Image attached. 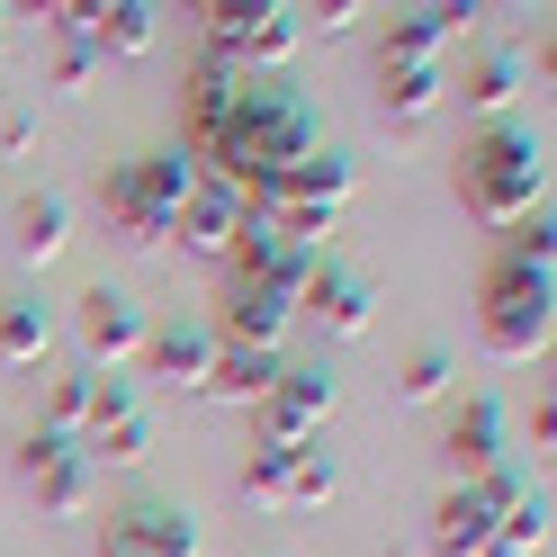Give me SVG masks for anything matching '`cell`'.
I'll use <instances>...</instances> for the list:
<instances>
[{"instance_id": "cell-15", "label": "cell", "mask_w": 557, "mask_h": 557, "mask_svg": "<svg viewBox=\"0 0 557 557\" xmlns=\"http://www.w3.org/2000/svg\"><path fill=\"white\" fill-rule=\"evenodd\" d=\"M441 468L459 476V485H476V476H495V468H504V405H495V396H468V405H449Z\"/></svg>"}, {"instance_id": "cell-12", "label": "cell", "mask_w": 557, "mask_h": 557, "mask_svg": "<svg viewBox=\"0 0 557 557\" xmlns=\"http://www.w3.org/2000/svg\"><path fill=\"white\" fill-rule=\"evenodd\" d=\"M315 261H324V252H306V243L270 234L261 216H243L234 252H225V278H234V288H278V297H297L306 278H315Z\"/></svg>"}, {"instance_id": "cell-5", "label": "cell", "mask_w": 557, "mask_h": 557, "mask_svg": "<svg viewBox=\"0 0 557 557\" xmlns=\"http://www.w3.org/2000/svg\"><path fill=\"white\" fill-rule=\"evenodd\" d=\"M189 189H198V162H189L181 145H162V153H135V162H117L99 198H109V225H117L126 243H171V225H181Z\"/></svg>"}, {"instance_id": "cell-28", "label": "cell", "mask_w": 557, "mask_h": 557, "mask_svg": "<svg viewBox=\"0 0 557 557\" xmlns=\"http://www.w3.org/2000/svg\"><path fill=\"white\" fill-rule=\"evenodd\" d=\"M99 82V54L90 46H54V90H90Z\"/></svg>"}, {"instance_id": "cell-6", "label": "cell", "mask_w": 557, "mask_h": 557, "mask_svg": "<svg viewBox=\"0 0 557 557\" xmlns=\"http://www.w3.org/2000/svg\"><path fill=\"white\" fill-rule=\"evenodd\" d=\"M306 46V10H278V0H216L207 10V63L225 73H278Z\"/></svg>"}, {"instance_id": "cell-14", "label": "cell", "mask_w": 557, "mask_h": 557, "mask_svg": "<svg viewBox=\"0 0 557 557\" xmlns=\"http://www.w3.org/2000/svg\"><path fill=\"white\" fill-rule=\"evenodd\" d=\"M99 557H198V521L181 504H126L99 531Z\"/></svg>"}, {"instance_id": "cell-25", "label": "cell", "mask_w": 557, "mask_h": 557, "mask_svg": "<svg viewBox=\"0 0 557 557\" xmlns=\"http://www.w3.org/2000/svg\"><path fill=\"white\" fill-rule=\"evenodd\" d=\"M82 423H90V369H82V377H46V423H37V432L82 441Z\"/></svg>"}, {"instance_id": "cell-26", "label": "cell", "mask_w": 557, "mask_h": 557, "mask_svg": "<svg viewBox=\"0 0 557 557\" xmlns=\"http://www.w3.org/2000/svg\"><path fill=\"white\" fill-rule=\"evenodd\" d=\"M540 548H548V504L531 495V504H512L495 521V548H485V557H540Z\"/></svg>"}, {"instance_id": "cell-30", "label": "cell", "mask_w": 557, "mask_h": 557, "mask_svg": "<svg viewBox=\"0 0 557 557\" xmlns=\"http://www.w3.org/2000/svg\"><path fill=\"white\" fill-rule=\"evenodd\" d=\"M10 18H18V10H0V27H10Z\"/></svg>"}, {"instance_id": "cell-1", "label": "cell", "mask_w": 557, "mask_h": 557, "mask_svg": "<svg viewBox=\"0 0 557 557\" xmlns=\"http://www.w3.org/2000/svg\"><path fill=\"white\" fill-rule=\"evenodd\" d=\"M181 153L207 181L261 198L278 171L324 153V117H315V99L288 90L278 73H225V63L198 54V73L181 90Z\"/></svg>"}, {"instance_id": "cell-23", "label": "cell", "mask_w": 557, "mask_h": 557, "mask_svg": "<svg viewBox=\"0 0 557 557\" xmlns=\"http://www.w3.org/2000/svg\"><path fill=\"white\" fill-rule=\"evenodd\" d=\"M468 109L485 117V126H495L504 109H512V99H521V46H476V63H468Z\"/></svg>"}, {"instance_id": "cell-8", "label": "cell", "mask_w": 557, "mask_h": 557, "mask_svg": "<svg viewBox=\"0 0 557 557\" xmlns=\"http://www.w3.org/2000/svg\"><path fill=\"white\" fill-rule=\"evenodd\" d=\"M243 495H252L261 512H315L342 495V468H333V449H270L252 441V459H243Z\"/></svg>"}, {"instance_id": "cell-17", "label": "cell", "mask_w": 557, "mask_h": 557, "mask_svg": "<svg viewBox=\"0 0 557 557\" xmlns=\"http://www.w3.org/2000/svg\"><path fill=\"white\" fill-rule=\"evenodd\" d=\"M297 324V297H278V288H234L225 278V297H216V342H252V351H278V333Z\"/></svg>"}, {"instance_id": "cell-2", "label": "cell", "mask_w": 557, "mask_h": 557, "mask_svg": "<svg viewBox=\"0 0 557 557\" xmlns=\"http://www.w3.org/2000/svg\"><path fill=\"white\" fill-rule=\"evenodd\" d=\"M548 306H557V225L531 216L504 234V252L485 261V288H476V342L485 360H540L548 351Z\"/></svg>"}, {"instance_id": "cell-22", "label": "cell", "mask_w": 557, "mask_h": 557, "mask_svg": "<svg viewBox=\"0 0 557 557\" xmlns=\"http://www.w3.org/2000/svg\"><path fill=\"white\" fill-rule=\"evenodd\" d=\"M459 37H468V10H405L387 37H377V54L387 63H441Z\"/></svg>"}, {"instance_id": "cell-16", "label": "cell", "mask_w": 557, "mask_h": 557, "mask_svg": "<svg viewBox=\"0 0 557 557\" xmlns=\"http://www.w3.org/2000/svg\"><path fill=\"white\" fill-rule=\"evenodd\" d=\"M243 216H252V207H243V189H225V181H207L198 171V189H189V207H181V252H198V261H225L234 252V234H243Z\"/></svg>"}, {"instance_id": "cell-3", "label": "cell", "mask_w": 557, "mask_h": 557, "mask_svg": "<svg viewBox=\"0 0 557 557\" xmlns=\"http://www.w3.org/2000/svg\"><path fill=\"white\" fill-rule=\"evenodd\" d=\"M459 198H468L476 225H504V234L531 225V216H548V153H540V135L512 126V117H495L485 135H468Z\"/></svg>"}, {"instance_id": "cell-24", "label": "cell", "mask_w": 557, "mask_h": 557, "mask_svg": "<svg viewBox=\"0 0 557 557\" xmlns=\"http://www.w3.org/2000/svg\"><path fill=\"white\" fill-rule=\"evenodd\" d=\"M46 351H54L46 306H37V297H10V306H0V369H37Z\"/></svg>"}, {"instance_id": "cell-19", "label": "cell", "mask_w": 557, "mask_h": 557, "mask_svg": "<svg viewBox=\"0 0 557 557\" xmlns=\"http://www.w3.org/2000/svg\"><path fill=\"white\" fill-rule=\"evenodd\" d=\"M207 360H216V333H207V324H153L145 351H135V369H145L153 387H198Z\"/></svg>"}, {"instance_id": "cell-13", "label": "cell", "mask_w": 557, "mask_h": 557, "mask_svg": "<svg viewBox=\"0 0 557 557\" xmlns=\"http://www.w3.org/2000/svg\"><path fill=\"white\" fill-rule=\"evenodd\" d=\"M297 315H315L333 342H360V333L377 324V288H369L360 270H342V261L324 252V261H315V278L297 288Z\"/></svg>"}, {"instance_id": "cell-20", "label": "cell", "mask_w": 557, "mask_h": 557, "mask_svg": "<svg viewBox=\"0 0 557 557\" xmlns=\"http://www.w3.org/2000/svg\"><path fill=\"white\" fill-rule=\"evenodd\" d=\"M441 99H449V73H441V63H387V54H377V109H387L396 126H423Z\"/></svg>"}, {"instance_id": "cell-29", "label": "cell", "mask_w": 557, "mask_h": 557, "mask_svg": "<svg viewBox=\"0 0 557 557\" xmlns=\"http://www.w3.org/2000/svg\"><path fill=\"white\" fill-rule=\"evenodd\" d=\"M27 145H37V109H10L0 117V153H27Z\"/></svg>"}, {"instance_id": "cell-4", "label": "cell", "mask_w": 557, "mask_h": 557, "mask_svg": "<svg viewBox=\"0 0 557 557\" xmlns=\"http://www.w3.org/2000/svg\"><path fill=\"white\" fill-rule=\"evenodd\" d=\"M351 198H360V162L342 153V145H324V153H306L297 171H278V181H270L261 198H243V207H252L270 234H288V243H306V252H324V234L351 216Z\"/></svg>"}, {"instance_id": "cell-9", "label": "cell", "mask_w": 557, "mask_h": 557, "mask_svg": "<svg viewBox=\"0 0 557 557\" xmlns=\"http://www.w3.org/2000/svg\"><path fill=\"white\" fill-rule=\"evenodd\" d=\"M333 413H342V377L315 360V369H278V387L252 405V423L270 449H315Z\"/></svg>"}, {"instance_id": "cell-27", "label": "cell", "mask_w": 557, "mask_h": 557, "mask_svg": "<svg viewBox=\"0 0 557 557\" xmlns=\"http://www.w3.org/2000/svg\"><path fill=\"white\" fill-rule=\"evenodd\" d=\"M449 369H459V360H449L441 342H423V351H413V360L396 369V396H405V405H432V396H449Z\"/></svg>"}, {"instance_id": "cell-18", "label": "cell", "mask_w": 557, "mask_h": 557, "mask_svg": "<svg viewBox=\"0 0 557 557\" xmlns=\"http://www.w3.org/2000/svg\"><path fill=\"white\" fill-rule=\"evenodd\" d=\"M278 369H288V351H252V342H216V360H207L198 396H216V405H261V396L278 387Z\"/></svg>"}, {"instance_id": "cell-10", "label": "cell", "mask_w": 557, "mask_h": 557, "mask_svg": "<svg viewBox=\"0 0 557 557\" xmlns=\"http://www.w3.org/2000/svg\"><path fill=\"white\" fill-rule=\"evenodd\" d=\"M18 476H27V495H37L46 521H82L90 495H99L90 449H82V441H54V432H27V441H18Z\"/></svg>"}, {"instance_id": "cell-7", "label": "cell", "mask_w": 557, "mask_h": 557, "mask_svg": "<svg viewBox=\"0 0 557 557\" xmlns=\"http://www.w3.org/2000/svg\"><path fill=\"white\" fill-rule=\"evenodd\" d=\"M512 504H531V476H521L512 459L495 476H476V485H449L441 512H432V557H485V548H495V521Z\"/></svg>"}, {"instance_id": "cell-21", "label": "cell", "mask_w": 557, "mask_h": 557, "mask_svg": "<svg viewBox=\"0 0 557 557\" xmlns=\"http://www.w3.org/2000/svg\"><path fill=\"white\" fill-rule=\"evenodd\" d=\"M63 243H73V207H63L54 189L18 198V216H10V252H18L27 270H46V261H63Z\"/></svg>"}, {"instance_id": "cell-11", "label": "cell", "mask_w": 557, "mask_h": 557, "mask_svg": "<svg viewBox=\"0 0 557 557\" xmlns=\"http://www.w3.org/2000/svg\"><path fill=\"white\" fill-rule=\"evenodd\" d=\"M73 333H82V351H90V377H117L135 351H145V306H135L126 288H82L73 297Z\"/></svg>"}]
</instances>
